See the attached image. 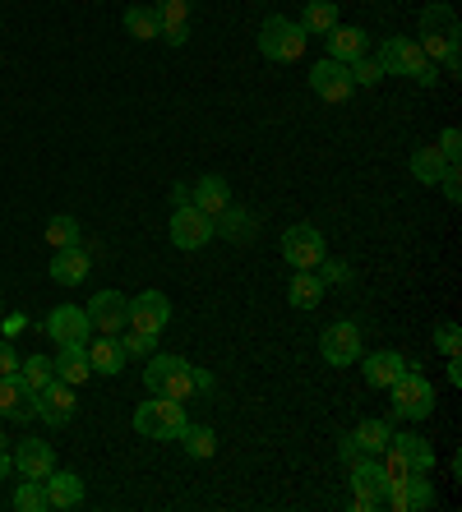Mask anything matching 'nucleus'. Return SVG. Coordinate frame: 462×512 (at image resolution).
Returning <instances> with one entry per match:
<instances>
[{"mask_svg":"<svg viewBox=\"0 0 462 512\" xmlns=\"http://www.w3.org/2000/svg\"><path fill=\"white\" fill-rule=\"evenodd\" d=\"M37 420L51 429H61L74 420V388L65 379H51L42 393H37Z\"/></svg>","mask_w":462,"mask_h":512,"instance_id":"f3484780","label":"nucleus"},{"mask_svg":"<svg viewBox=\"0 0 462 512\" xmlns=\"http://www.w3.org/2000/svg\"><path fill=\"white\" fill-rule=\"evenodd\" d=\"M0 416L24 420V425L37 416V393L33 388H24L19 374H0Z\"/></svg>","mask_w":462,"mask_h":512,"instance_id":"a211bd4d","label":"nucleus"},{"mask_svg":"<svg viewBox=\"0 0 462 512\" xmlns=\"http://www.w3.org/2000/svg\"><path fill=\"white\" fill-rule=\"evenodd\" d=\"M19 370V351H14L10 337H0V374H14Z\"/></svg>","mask_w":462,"mask_h":512,"instance_id":"37998d69","label":"nucleus"},{"mask_svg":"<svg viewBox=\"0 0 462 512\" xmlns=\"http://www.w3.org/2000/svg\"><path fill=\"white\" fill-rule=\"evenodd\" d=\"M42 333L56 346H84L88 337H93V323H88V314L79 310V305H56V310L47 314V323H42Z\"/></svg>","mask_w":462,"mask_h":512,"instance_id":"9b49d317","label":"nucleus"},{"mask_svg":"<svg viewBox=\"0 0 462 512\" xmlns=\"http://www.w3.org/2000/svg\"><path fill=\"white\" fill-rule=\"evenodd\" d=\"M121 346H125V356H153L158 337H153V333H134V328H130V333L121 337Z\"/></svg>","mask_w":462,"mask_h":512,"instance_id":"ea45409f","label":"nucleus"},{"mask_svg":"<svg viewBox=\"0 0 462 512\" xmlns=\"http://www.w3.org/2000/svg\"><path fill=\"white\" fill-rule=\"evenodd\" d=\"M0 333H5V337L14 342V337L24 333V314H5V319H0Z\"/></svg>","mask_w":462,"mask_h":512,"instance_id":"a18cd8bd","label":"nucleus"},{"mask_svg":"<svg viewBox=\"0 0 462 512\" xmlns=\"http://www.w3.org/2000/svg\"><path fill=\"white\" fill-rule=\"evenodd\" d=\"M125 33L134 37V42H153V37H162V19L153 5H134V10H125Z\"/></svg>","mask_w":462,"mask_h":512,"instance_id":"7c9ffc66","label":"nucleus"},{"mask_svg":"<svg viewBox=\"0 0 462 512\" xmlns=\"http://www.w3.org/2000/svg\"><path fill=\"white\" fill-rule=\"evenodd\" d=\"M352 508L356 512H375V508H384V499H379V494H352Z\"/></svg>","mask_w":462,"mask_h":512,"instance_id":"49530a36","label":"nucleus"},{"mask_svg":"<svg viewBox=\"0 0 462 512\" xmlns=\"http://www.w3.org/2000/svg\"><path fill=\"white\" fill-rule=\"evenodd\" d=\"M19 379H24V388H33V393H42L51 379H56V365H51V356H28L19 360Z\"/></svg>","mask_w":462,"mask_h":512,"instance_id":"473e14b6","label":"nucleus"},{"mask_svg":"<svg viewBox=\"0 0 462 512\" xmlns=\"http://www.w3.org/2000/svg\"><path fill=\"white\" fill-rule=\"evenodd\" d=\"M88 323H93V333H125V319H130V300L121 291H98V296L88 300Z\"/></svg>","mask_w":462,"mask_h":512,"instance_id":"ddd939ff","label":"nucleus"},{"mask_svg":"<svg viewBox=\"0 0 462 512\" xmlns=\"http://www.w3.org/2000/svg\"><path fill=\"white\" fill-rule=\"evenodd\" d=\"M389 393H393V416L398 420H426L435 411V388H430L426 374L416 370H402L389 383Z\"/></svg>","mask_w":462,"mask_h":512,"instance_id":"423d86ee","label":"nucleus"},{"mask_svg":"<svg viewBox=\"0 0 462 512\" xmlns=\"http://www.w3.org/2000/svg\"><path fill=\"white\" fill-rule=\"evenodd\" d=\"M0 319H5V305H0Z\"/></svg>","mask_w":462,"mask_h":512,"instance_id":"5fc2aeb1","label":"nucleus"},{"mask_svg":"<svg viewBox=\"0 0 462 512\" xmlns=\"http://www.w3.org/2000/svg\"><path fill=\"white\" fill-rule=\"evenodd\" d=\"M375 60H379V70L384 74H402V79H416V74L430 65L416 37H384Z\"/></svg>","mask_w":462,"mask_h":512,"instance_id":"0eeeda50","label":"nucleus"},{"mask_svg":"<svg viewBox=\"0 0 462 512\" xmlns=\"http://www.w3.org/2000/svg\"><path fill=\"white\" fill-rule=\"evenodd\" d=\"M439 153L449 157V162H458V157H462V134L453 130V125H449L444 134H439Z\"/></svg>","mask_w":462,"mask_h":512,"instance_id":"79ce46f5","label":"nucleus"},{"mask_svg":"<svg viewBox=\"0 0 462 512\" xmlns=\"http://www.w3.org/2000/svg\"><path fill=\"white\" fill-rule=\"evenodd\" d=\"M402 370H407V360H402L398 351H375V356L361 360V374H365V383H370V388H389Z\"/></svg>","mask_w":462,"mask_h":512,"instance_id":"393cba45","label":"nucleus"},{"mask_svg":"<svg viewBox=\"0 0 462 512\" xmlns=\"http://www.w3.org/2000/svg\"><path fill=\"white\" fill-rule=\"evenodd\" d=\"M88 268H93V259H88L84 245H65V250H51V282L56 286H79L88 277Z\"/></svg>","mask_w":462,"mask_h":512,"instance_id":"6ab92c4d","label":"nucleus"},{"mask_svg":"<svg viewBox=\"0 0 462 512\" xmlns=\"http://www.w3.org/2000/svg\"><path fill=\"white\" fill-rule=\"evenodd\" d=\"M449 383L453 388H462V360L458 356H449Z\"/></svg>","mask_w":462,"mask_h":512,"instance_id":"3c124183","label":"nucleus"},{"mask_svg":"<svg viewBox=\"0 0 462 512\" xmlns=\"http://www.w3.org/2000/svg\"><path fill=\"white\" fill-rule=\"evenodd\" d=\"M435 346L444 351V356H458V351H462V333H458V323H439V328H435Z\"/></svg>","mask_w":462,"mask_h":512,"instance_id":"58836bf2","label":"nucleus"},{"mask_svg":"<svg viewBox=\"0 0 462 512\" xmlns=\"http://www.w3.org/2000/svg\"><path fill=\"white\" fill-rule=\"evenodd\" d=\"M185 425H190V416H185V402H176V397H148L134 411V429L153 443H176L185 434Z\"/></svg>","mask_w":462,"mask_h":512,"instance_id":"f257e3e1","label":"nucleus"},{"mask_svg":"<svg viewBox=\"0 0 462 512\" xmlns=\"http://www.w3.org/2000/svg\"><path fill=\"white\" fill-rule=\"evenodd\" d=\"M167 236H171L176 250H204L208 240H213V217L199 213L195 203H181V208H171Z\"/></svg>","mask_w":462,"mask_h":512,"instance_id":"6e6552de","label":"nucleus"},{"mask_svg":"<svg viewBox=\"0 0 462 512\" xmlns=\"http://www.w3.org/2000/svg\"><path fill=\"white\" fill-rule=\"evenodd\" d=\"M10 462L24 480H47L51 471H56V448H51L47 439H24V443H14Z\"/></svg>","mask_w":462,"mask_h":512,"instance_id":"2eb2a0df","label":"nucleus"},{"mask_svg":"<svg viewBox=\"0 0 462 512\" xmlns=\"http://www.w3.org/2000/svg\"><path fill=\"white\" fill-rule=\"evenodd\" d=\"M458 37H462V24H458V10L453 5H444V0H435V5H426L421 10V51H426V60H444L458 51Z\"/></svg>","mask_w":462,"mask_h":512,"instance_id":"f03ea898","label":"nucleus"},{"mask_svg":"<svg viewBox=\"0 0 462 512\" xmlns=\"http://www.w3.org/2000/svg\"><path fill=\"white\" fill-rule=\"evenodd\" d=\"M324 42H329V60H342V65H352L356 56L370 51V33H365V28H347V24L324 33Z\"/></svg>","mask_w":462,"mask_h":512,"instance_id":"412c9836","label":"nucleus"},{"mask_svg":"<svg viewBox=\"0 0 462 512\" xmlns=\"http://www.w3.org/2000/svg\"><path fill=\"white\" fill-rule=\"evenodd\" d=\"M144 383L153 397H176V402H185V397H195V365L185 356H153L144 370Z\"/></svg>","mask_w":462,"mask_h":512,"instance_id":"7ed1b4c3","label":"nucleus"},{"mask_svg":"<svg viewBox=\"0 0 462 512\" xmlns=\"http://www.w3.org/2000/svg\"><path fill=\"white\" fill-rule=\"evenodd\" d=\"M167 323H171V300L162 296V291H139V296L130 300V319H125V328L162 337Z\"/></svg>","mask_w":462,"mask_h":512,"instance_id":"f8f14e48","label":"nucleus"},{"mask_svg":"<svg viewBox=\"0 0 462 512\" xmlns=\"http://www.w3.org/2000/svg\"><path fill=\"white\" fill-rule=\"evenodd\" d=\"M14 508L19 512H42L47 508V489H42V480H24V485L14 489Z\"/></svg>","mask_w":462,"mask_h":512,"instance_id":"c9c22d12","label":"nucleus"},{"mask_svg":"<svg viewBox=\"0 0 462 512\" xmlns=\"http://www.w3.org/2000/svg\"><path fill=\"white\" fill-rule=\"evenodd\" d=\"M384 503L393 512H426L435 503V485L426 476H402V480H389L384 489Z\"/></svg>","mask_w":462,"mask_h":512,"instance_id":"4468645a","label":"nucleus"},{"mask_svg":"<svg viewBox=\"0 0 462 512\" xmlns=\"http://www.w3.org/2000/svg\"><path fill=\"white\" fill-rule=\"evenodd\" d=\"M347 277H352V273H347L342 263H329V259H324V286H329V282H347Z\"/></svg>","mask_w":462,"mask_h":512,"instance_id":"de8ad7c7","label":"nucleus"},{"mask_svg":"<svg viewBox=\"0 0 462 512\" xmlns=\"http://www.w3.org/2000/svg\"><path fill=\"white\" fill-rule=\"evenodd\" d=\"M190 203H195L199 213L218 217L222 208L231 203V185L222 176H204V180H195V185H190Z\"/></svg>","mask_w":462,"mask_h":512,"instance_id":"5701e85b","label":"nucleus"},{"mask_svg":"<svg viewBox=\"0 0 462 512\" xmlns=\"http://www.w3.org/2000/svg\"><path fill=\"white\" fill-rule=\"evenodd\" d=\"M319 351H324V360H329L333 370H347V365L361 360V328H356L352 319H338L333 328H324Z\"/></svg>","mask_w":462,"mask_h":512,"instance_id":"9d476101","label":"nucleus"},{"mask_svg":"<svg viewBox=\"0 0 462 512\" xmlns=\"http://www.w3.org/2000/svg\"><path fill=\"white\" fill-rule=\"evenodd\" d=\"M195 393H213V374L208 370H195Z\"/></svg>","mask_w":462,"mask_h":512,"instance_id":"8fccbe9b","label":"nucleus"},{"mask_svg":"<svg viewBox=\"0 0 462 512\" xmlns=\"http://www.w3.org/2000/svg\"><path fill=\"white\" fill-rule=\"evenodd\" d=\"M347 74H352V84H361V88L384 84V70H379V60H370V56H356L352 65H347Z\"/></svg>","mask_w":462,"mask_h":512,"instance_id":"e433bc0d","label":"nucleus"},{"mask_svg":"<svg viewBox=\"0 0 462 512\" xmlns=\"http://www.w3.org/2000/svg\"><path fill=\"white\" fill-rule=\"evenodd\" d=\"M42 489H47V508H79L84 503V480L74 471H51Z\"/></svg>","mask_w":462,"mask_h":512,"instance_id":"4be33fe9","label":"nucleus"},{"mask_svg":"<svg viewBox=\"0 0 462 512\" xmlns=\"http://www.w3.org/2000/svg\"><path fill=\"white\" fill-rule=\"evenodd\" d=\"M444 167H449V157L439 153L435 143H430V148H416V153H412V176L421 180V185H439Z\"/></svg>","mask_w":462,"mask_h":512,"instance_id":"2f4dec72","label":"nucleus"},{"mask_svg":"<svg viewBox=\"0 0 462 512\" xmlns=\"http://www.w3.org/2000/svg\"><path fill=\"white\" fill-rule=\"evenodd\" d=\"M10 471H14V462H10V453H5V448H0V480L10 476Z\"/></svg>","mask_w":462,"mask_h":512,"instance_id":"864d4df0","label":"nucleus"},{"mask_svg":"<svg viewBox=\"0 0 462 512\" xmlns=\"http://www.w3.org/2000/svg\"><path fill=\"white\" fill-rule=\"evenodd\" d=\"M384 489H389V471H384V462H375V457H356L352 462V494H379V499H384Z\"/></svg>","mask_w":462,"mask_h":512,"instance_id":"a878e982","label":"nucleus"},{"mask_svg":"<svg viewBox=\"0 0 462 512\" xmlns=\"http://www.w3.org/2000/svg\"><path fill=\"white\" fill-rule=\"evenodd\" d=\"M305 37H324L338 28V5L333 0H305V14L296 19Z\"/></svg>","mask_w":462,"mask_h":512,"instance_id":"cd10ccee","label":"nucleus"},{"mask_svg":"<svg viewBox=\"0 0 462 512\" xmlns=\"http://www.w3.org/2000/svg\"><path fill=\"white\" fill-rule=\"evenodd\" d=\"M305 47H310V37H305L301 24H296V19H287V14H268L264 24H259V51H264L268 60L292 65V60L305 56Z\"/></svg>","mask_w":462,"mask_h":512,"instance_id":"20e7f679","label":"nucleus"},{"mask_svg":"<svg viewBox=\"0 0 462 512\" xmlns=\"http://www.w3.org/2000/svg\"><path fill=\"white\" fill-rule=\"evenodd\" d=\"M176 443H181V448L195 457V462H204V457L218 453V434H213V429H204V425H185V434Z\"/></svg>","mask_w":462,"mask_h":512,"instance_id":"72a5a7b5","label":"nucleus"},{"mask_svg":"<svg viewBox=\"0 0 462 512\" xmlns=\"http://www.w3.org/2000/svg\"><path fill=\"white\" fill-rule=\"evenodd\" d=\"M84 346H61V351H56V360H51V365H56V379H65L70 388H79V383L93 379V365H88V351H84Z\"/></svg>","mask_w":462,"mask_h":512,"instance_id":"b1692460","label":"nucleus"},{"mask_svg":"<svg viewBox=\"0 0 462 512\" xmlns=\"http://www.w3.org/2000/svg\"><path fill=\"white\" fill-rule=\"evenodd\" d=\"M47 245H51V250H65V245H79V222H74L70 213L51 217V222H47Z\"/></svg>","mask_w":462,"mask_h":512,"instance_id":"f704fd0d","label":"nucleus"},{"mask_svg":"<svg viewBox=\"0 0 462 512\" xmlns=\"http://www.w3.org/2000/svg\"><path fill=\"white\" fill-rule=\"evenodd\" d=\"M310 88H315V97H324V102H347L352 97V74H347V65L342 60H319V65H310Z\"/></svg>","mask_w":462,"mask_h":512,"instance_id":"dca6fc26","label":"nucleus"},{"mask_svg":"<svg viewBox=\"0 0 462 512\" xmlns=\"http://www.w3.org/2000/svg\"><path fill=\"white\" fill-rule=\"evenodd\" d=\"M352 439H356V448H361V453L379 457L384 448H389V439H393V425H389V420H361V425L352 429Z\"/></svg>","mask_w":462,"mask_h":512,"instance_id":"c756f323","label":"nucleus"},{"mask_svg":"<svg viewBox=\"0 0 462 512\" xmlns=\"http://www.w3.org/2000/svg\"><path fill=\"white\" fill-rule=\"evenodd\" d=\"M287 300H292L296 310H315L319 300H324V277L315 268H296L292 286H287Z\"/></svg>","mask_w":462,"mask_h":512,"instance_id":"bb28decb","label":"nucleus"},{"mask_svg":"<svg viewBox=\"0 0 462 512\" xmlns=\"http://www.w3.org/2000/svg\"><path fill=\"white\" fill-rule=\"evenodd\" d=\"M181 203H190V185H176V190H171V208H181Z\"/></svg>","mask_w":462,"mask_h":512,"instance_id":"603ef678","label":"nucleus"},{"mask_svg":"<svg viewBox=\"0 0 462 512\" xmlns=\"http://www.w3.org/2000/svg\"><path fill=\"white\" fill-rule=\"evenodd\" d=\"M338 453H342V462H356V457H361V448H356V439H352V434L342 439V448H338Z\"/></svg>","mask_w":462,"mask_h":512,"instance_id":"09e8293b","label":"nucleus"},{"mask_svg":"<svg viewBox=\"0 0 462 512\" xmlns=\"http://www.w3.org/2000/svg\"><path fill=\"white\" fill-rule=\"evenodd\" d=\"M190 5H195V0H162L153 10H158L162 28H176V24H190Z\"/></svg>","mask_w":462,"mask_h":512,"instance_id":"4c0bfd02","label":"nucleus"},{"mask_svg":"<svg viewBox=\"0 0 462 512\" xmlns=\"http://www.w3.org/2000/svg\"><path fill=\"white\" fill-rule=\"evenodd\" d=\"M282 259L292 263V268H319V263L329 259L319 227H310V222H296V227H287V236H282Z\"/></svg>","mask_w":462,"mask_h":512,"instance_id":"1a4fd4ad","label":"nucleus"},{"mask_svg":"<svg viewBox=\"0 0 462 512\" xmlns=\"http://www.w3.org/2000/svg\"><path fill=\"white\" fill-rule=\"evenodd\" d=\"M439 190H444V199H449V203L462 199V171H458V162H449V167H444V176H439Z\"/></svg>","mask_w":462,"mask_h":512,"instance_id":"a19ab883","label":"nucleus"},{"mask_svg":"<svg viewBox=\"0 0 462 512\" xmlns=\"http://www.w3.org/2000/svg\"><path fill=\"white\" fill-rule=\"evenodd\" d=\"M384 471L389 480H402V476H426L430 466H435V448H430L421 434H393L389 448H384Z\"/></svg>","mask_w":462,"mask_h":512,"instance_id":"39448f33","label":"nucleus"},{"mask_svg":"<svg viewBox=\"0 0 462 512\" xmlns=\"http://www.w3.org/2000/svg\"><path fill=\"white\" fill-rule=\"evenodd\" d=\"M162 42H167V47H185V42H190V24H176V28H162Z\"/></svg>","mask_w":462,"mask_h":512,"instance_id":"c03bdc74","label":"nucleus"},{"mask_svg":"<svg viewBox=\"0 0 462 512\" xmlns=\"http://www.w3.org/2000/svg\"><path fill=\"white\" fill-rule=\"evenodd\" d=\"M88 365H93V374H121L125 370V346L121 337H111V333H98V337H88Z\"/></svg>","mask_w":462,"mask_h":512,"instance_id":"aec40b11","label":"nucleus"},{"mask_svg":"<svg viewBox=\"0 0 462 512\" xmlns=\"http://www.w3.org/2000/svg\"><path fill=\"white\" fill-rule=\"evenodd\" d=\"M259 231V222L250 213H245V208H222L218 217H213V236H227V240H250Z\"/></svg>","mask_w":462,"mask_h":512,"instance_id":"c85d7f7f","label":"nucleus"}]
</instances>
